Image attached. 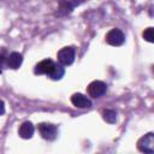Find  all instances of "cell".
Here are the masks:
<instances>
[{"label": "cell", "instance_id": "1", "mask_svg": "<svg viewBox=\"0 0 154 154\" xmlns=\"http://www.w3.org/2000/svg\"><path fill=\"white\" fill-rule=\"evenodd\" d=\"M75 57H76V49L73 47H64L61 48L58 54H57V58H58V61L59 64H61L63 66H69L71 65L73 61H75Z\"/></svg>", "mask_w": 154, "mask_h": 154}, {"label": "cell", "instance_id": "2", "mask_svg": "<svg viewBox=\"0 0 154 154\" xmlns=\"http://www.w3.org/2000/svg\"><path fill=\"white\" fill-rule=\"evenodd\" d=\"M106 42L111 46H114V47H119L122 46L124 42H125V35L124 32L120 30V29H111L107 34H106V37H105Z\"/></svg>", "mask_w": 154, "mask_h": 154}, {"label": "cell", "instance_id": "3", "mask_svg": "<svg viewBox=\"0 0 154 154\" xmlns=\"http://www.w3.org/2000/svg\"><path fill=\"white\" fill-rule=\"evenodd\" d=\"M137 149L142 153H154V134L148 132L137 141Z\"/></svg>", "mask_w": 154, "mask_h": 154}, {"label": "cell", "instance_id": "4", "mask_svg": "<svg viewBox=\"0 0 154 154\" xmlns=\"http://www.w3.org/2000/svg\"><path fill=\"white\" fill-rule=\"evenodd\" d=\"M37 130H38L40 135L42 136V138L48 140V141H53L58 136L57 126L53 125V124H49V123H41V124H38Z\"/></svg>", "mask_w": 154, "mask_h": 154}, {"label": "cell", "instance_id": "5", "mask_svg": "<svg viewBox=\"0 0 154 154\" xmlns=\"http://www.w3.org/2000/svg\"><path fill=\"white\" fill-rule=\"evenodd\" d=\"M88 94L91 97H101L102 95H105L106 90H107V84L102 81H93L89 85H88Z\"/></svg>", "mask_w": 154, "mask_h": 154}, {"label": "cell", "instance_id": "6", "mask_svg": "<svg viewBox=\"0 0 154 154\" xmlns=\"http://www.w3.org/2000/svg\"><path fill=\"white\" fill-rule=\"evenodd\" d=\"M55 66V63L52 59H45L37 63L34 67V73L35 75H49L53 67Z\"/></svg>", "mask_w": 154, "mask_h": 154}, {"label": "cell", "instance_id": "7", "mask_svg": "<svg viewBox=\"0 0 154 154\" xmlns=\"http://www.w3.org/2000/svg\"><path fill=\"white\" fill-rule=\"evenodd\" d=\"M23 63V55L18 52H12L6 57V61H5V67L12 69V70H17L20 67Z\"/></svg>", "mask_w": 154, "mask_h": 154}, {"label": "cell", "instance_id": "8", "mask_svg": "<svg viewBox=\"0 0 154 154\" xmlns=\"http://www.w3.org/2000/svg\"><path fill=\"white\" fill-rule=\"evenodd\" d=\"M71 102L75 107H78V108H89L91 107V101L83 94L81 93H76L71 96Z\"/></svg>", "mask_w": 154, "mask_h": 154}, {"label": "cell", "instance_id": "9", "mask_svg": "<svg viewBox=\"0 0 154 154\" xmlns=\"http://www.w3.org/2000/svg\"><path fill=\"white\" fill-rule=\"evenodd\" d=\"M34 131H35V128H34L32 123L31 122H24L20 124V126L18 129V135H19V137H22L24 140H29L32 137Z\"/></svg>", "mask_w": 154, "mask_h": 154}, {"label": "cell", "instance_id": "10", "mask_svg": "<svg viewBox=\"0 0 154 154\" xmlns=\"http://www.w3.org/2000/svg\"><path fill=\"white\" fill-rule=\"evenodd\" d=\"M64 75H65V69L63 67V65L61 64L60 65L55 64V66L53 67V70L51 71V73L47 77H49L53 81H59V79H61L64 77Z\"/></svg>", "mask_w": 154, "mask_h": 154}, {"label": "cell", "instance_id": "11", "mask_svg": "<svg viewBox=\"0 0 154 154\" xmlns=\"http://www.w3.org/2000/svg\"><path fill=\"white\" fill-rule=\"evenodd\" d=\"M102 118L106 123L114 124L116 120H117V113L113 109H103L102 111Z\"/></svg>", "mask_w": 154, "mask_h": 154}, {"label": "cell", "instance_id": "12", "mask_svg": "<svg viewBox=\"0 0 154 154\" xmlns=\"http://www.w3.org/2000/svg\"><path fill=\"white\" fill-rule=\"evenodd\" d=\"M142 37L144 41L147 42H150V43H154V28H147L143 30L142 32Z\"/></svg>", "mask_w": 154, "mask_h": 154}, {"label": "cell", "instance_id": "13", "mask_svg": "<svg viewBox=\"0 0 154 154\" xmlns=\"http://www.w3.org/2000/svg\"><path fill=\"white\" fill-rule=\"evenodd\" d=\"M71 2H72V5H73V7H76V6H79L81 4H83L84 1H87V0H70Z\"/></svg>", "mask_w": 154, "mask_h": 154}, {"label": "cell", "instance_id": "14", "mask_svg": "<svg viewBox=\"0 0 154 154\" xmlns=\"http://www.w3.org/2000/svg\"><path fill=\"white\" fill-rule=\"evenodd\" d=\"M4 113H5V102L1 101V114H4Z\"/></svg>", "mask_w": 154, "mask_h": 154}, {"label": "cell", "instance_id": "15", "mask_svg": "<svg viewBox=\"0 0 154 154\" xmlns=\"http://www.w3.org/2000/svg\"><path fill=\"white\" fill-rule=\"evenodd\" d=\"M152 72H153V75H154V65L152 66Z\"/></svg>", "mask_w": 154, "mask_h": 154}]
</instances>
